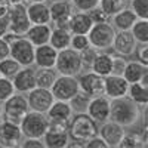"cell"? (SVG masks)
I'll use <instances>...</instances> for the list:
<instances>
[{
    "instance_id": "32",
    "label": "cell",
    "mask_w": 148,
    "mask_h": 148,
    "mask_svg": "<svg viewBox=\"0 0 148 148\" xmlns=\"http://www.w3.org/2000/svg\"><path fill=\"white\" fill-rule=\"evenodd\" d=\"M130 33L133 34L135 40L138 43H148V19L147 18H138L132 25Z\"/></svg>"
},
{
    "instance_id": "48",
    "label": "cell",
    "mask_w": 148,
    "mask_h": 148,
    "mask_svg": "<svg viewBox=\"0 0 148 148\" xmlns=\"http://www.w3.org/2000/svg\"><path fill=\"white\" fill-rule=\"evenodd\" d=\"M8 30H9V25H8V16H6V18H0V37H2Z\"/></svg>"
},
{
    "instance_id": "29",
    "label": "cell",
    "mask_w": 148,
    "mask_h": 148,
    "mask_svg": "<svg viewBox=\"0 0 148 148\" xmlns=\"http://www.w3.org/2000/svg\"><path fill=\"white\" fill-rule=\"evenodd\" d=\"M126 96L130 98V99L135 104H138L139 107H147V104H148V86H144L139 82L129 83Z\"/></svg>"
},
{
    "instance_id": "31",
    "label": "cell",
    "mask_w": 148,
    "mask_h": 148,
    "mask_svg": "<svg viewBox=\"0 0 148 148\" xmlns=\"http://www.w3.org/2000/svg\"><path fill=\"white\" fill-rule=\"evenodd\" d=\"M98 6H99V9L108 18H111L113 15H116L117 12L127 8L129 6V0H99Z\"/></svg>"
},
{
    "instance_id": "51",
    "label": "cell",
    "mask_w": 148,
    "mask_h": 148,
    "mask_svg": "<svg viewBox=\"0 0 148 148\" xmlns=\"http://www.w3.org/2000/svg\"><path fill=\"white\" fill-rule=\"evenodd\" d=\"M25 2L30 3V2H46V0H25Z\"/></svg>"
},
{
    "instance_id": "10",
    "label": "cell",
    "mask_w": 148,
    "mask_h": 148,
    "mask_svg": "<svg viewBox=\"0 0 148 148\" xmlns=\"http://www.w3.org/2000/svg\"><path fill=\"white\" fill-rule=\"evenodd\" d=\"M8 25L9 30L19 36H24L30 28L31 22L27 15V5L25 3H16L10 5L9 14H8Z\"/></svg>"
},
{
    "instance_id": "50",
    "label": "cell",
    "mask_w": 148,
    "mask_h": 148,
    "mask_svg": "<svg viewBox=\"0 0 148 148\" xmlns=\"http://www.w3.org/2000/svg\"><path fill=\"white\" fill-rule=\"evenodd\" d=\"M3 120V102L0 101V121Z\"/></svg>"
},
{
    "instance_id": "47",
    "label": "cell",
    "mask_w": 148,
    "mask_h": 148,
    "mask_svg": "<svg viewBox=\"0 0 148 148\" xmlns=\"http://www.w3.org/2000/svg\"><path fill=\"white\" fill-rule=\"evenodd\" d=\"M10 5L6 2V0H0V18H6L9 14Z\"/></svg>"
},
{
    "instance_id": "35",
    "label": "cell",
    "mask_w": 148,
    "mask_h": 148,
    "mask_svg": "<svg viewBox=\"0 0 148 148\" xmlns=\"http://www.w3.org/2000/svg\"><path fill=\"white\" fill-rule=\"evenodd\" d=\"M90 101V96H88L86 93H83L82 90L70 101V105L73 108V113H86V108Z\"/></svg>"
},
{
    "instance_id": "40",
    "label": "cell",
    "mask_w": 148,
    "mask_h": 148,
    "mask_svg": "<svg viewBox=\"0 0 148 148\" xmlns=\"http://www.w3.org/2000/svg\"><path fill=\"white\" fill-rule=\"evenodd\" d=\"M70 3L73 5V8L76 10L89 12V10H92L98 6L99 0H70Z\"/></svg>"
},
{
    "instance_id": "33",
    "label": "cell",
    "mask_w": 148,
    "mask_h": 148,
    "mask_svg": "<svg viewBox=\"0 0 148 148\" xmlns=\"http://www.w3.org/2000/svg\"><path fill=\"white\" fill-rule=\"evenodd\" d=\"M21 67H22V65H21L19 62H16L14 58L8 56V58H5V59L0 61V76L12 80L15 74L21 70Z\"/></svg>"
},
{
    "instance_id": "19",
    "label": "cell",
    "mask_w": 148,
    "mask_h": 148,
    "mask_svg": "<svg viewBox=\"0 0 148 148\" xmlns=\"http://www.w3.org/2000/svg\"><path fill=\"white\" fill-rule=\"evenodd\" d=\"M110 102H111V99H108L105 95L90 98L88 108H86V113L96 123H104V121L110 120Z\"/></svg>"
},
{
    "instance_id": "37",
    "label": "cell",
    "mask_w": 148,
    "mask_h": 148,
    "mask_svg": "<svg viewBox=\"0 0 148 148\" xmlns=\"http://www.w3.org/2000/svg\"><path fill=\"white\" fill-rule=\"evenodd\" d=\"M14 93H15V88H14L12 80L0 76V101L5 102L8 98H10Z\"/></svg>"
},
{
    "instance_id": "44",
    "label": "cell",
    "mask_w": 148,
    "mask_h": 148,
    "mask_svg": "<svg viewBox=\"0 0 148 148\" xmlns=\"http://www.w3.org/2000/svg\"><path fill=\"white\" fill-rule=\"evenodd\" d=\"M84 148H108V147L99 135H96V136L90 138L88 142H84Z\"/></svg>"
},
{
    "instance_id": "45",
    "label": "cell",
    "mask_w": 148,
    "mask_h": 148,
    "mask_svg": "<svg viewBox=\"0 0 148 148\" xmlns=\"http://www.w3.org/2000/svg\"><path fill=\"white\" fill-rule=\"evenodd\" d=\"M89 15L92 16L93 22H104V21H108V19H110V18L104 14V12L99 9V6H96L95 9L89 10Z\"/></svg>"
},
{
    "instance_id": "21",
    "label": "cell",
    "mask_w": 148,
    "mask_h": 148,
    "mask_svg": "<svg viewBox=\"0 0 148 148\" xmlns=\"http://www.w3.org/2000/svg\"><path fill=\"white\" fill-rule=\"evenodd\" d=\"M56 55H58V51L55 47H52L49 43L36 46V49H34V65H36V68L55 67Z\"/></svg>"
},
{
    "instance_id": "2",
    "label": "cell",
    "mask_w": 148,
    "mask_h": 148,
    "mask_svg": "<svg viewBox=\"0 0 148 148\" xmlns=\"http://www.w3.org/2000/svg\"><path fill=\"white\" fill-rule=\"evenodd\" d=\"M98 129H99V123H96L88 113H74L67 126L70 141L80 142L83 144V147L84 142L96 136Z\"/></svg>"
},
{
    "instance_id": "23",
    "label": "cell",
    "mask_w": 148,
    "mask_h": 148,
    "mask_svg": "<svg viewBox=\"0 0 148 148\" xmlns=\"http://www.w3.org/2000/svg\"><path fill=\"white\" fill-rule=\"evenodd\" d=\"M27 15L31 24H51V12L46 2H30L27 5Z\"/></svg>"
},
{
    "instance_id": "7",
    "label": "cell",
    "mask_w": 148,
    "mask_h": 148,
    "mask_svg": "<svg viewBox=\"0 0 148 148\" xmlns=\"http://www.w3.org/2000/svg\"><path fill=\"white\" fill-rule=\"evenodd\" d=\"M51 92L55 99L58 101H67L70 102L74 96L80 92V86L77 76H65L59 74L53 84L51 86Z\"/></svg>"
},
{
    "instance_id": "4",
    "label": "cell",
    "mask_w": 148,
    "mask_h": 148,
    "mask_svg": "<svg viewBox=\"0 0 148 148\" xmlns=\"http://www.w3.org/2000/svg\"><path fill=\"white\" fill-rule=\"evenodd\" d=\"M114 34L116 30L111 25V22L104 21V22H95L88 33V37L90 46H93L96 51H108L113 45Z\"/></svg>"
},
{
    "instance_id": "24",
    "label": "cell",
    "mask_w": 148,
    "mask_h": 148,
    "mask_svg": "<svg viewBox=\"0 0 148 148\" xmlns=\"http://www.w3.org/2000/svg\"><path fill=\"white\" fill-rule=\"evenodd\" d=\"M51 31H52V24H31L30 28L27 30V33L24 36L34 46H40V45L49 43Z\"/></svg>"
},
{
    "instance_id": "6",
    "label": "cell",
    "mask_w": 148,
    "mask_h": 148,
    "mask_svg": "<svg viewBox=\"0 0 148 148\" xmlns=\"http://www.w3.org/2000/svg\"><path fill=\"white\" fill-rule=\"evenodd\" d=\"M28 111H30V107H28L25 95L15 92L10 98H8L3 102V120L19 125L21 120L24 119V116Z\"/></svg>"
},
{
    "instance_id": "34",
    "label": "cell",
    "mask_w": 148,
    "mask_h": 148,
    "mask_svg": "<svg viewBox=\"0 0 148 148\" xmlns=\"http://www.w3.org/2000/svg\"><path fill=\"white\" fill-rule=\"evenodd\" d=\"M120 148H139V147H145V139H142V136L136 132H125L123 136L120 139L119 144Z\"/></svg>"
},
{
    "instance_id": "8",
    "label": "cell",
    "mask_w": 148,
    "mask_h": 148,
    "mask_svg": "<svg viewBox=\"0 0 148 148\" xmlns=\"http://www.w3.org/2000/svg\"><path fill=\"white\" fill-rule=\"evenodd\" d=\"M34 49L36 46L25 36H19L9 45V56L14 58L22 67L34 65Z\"/></svg>"
},
{
    "instance_id": "38",
    "label": "cell",
    "mask_w": 148,
    "mask_h": 148,
    "mask_svg": "<svg viewBox=\"0 0 148 148\" xmlns=\"http://www.w3.org/2000/svg\"><path fill=\"white\" fill-rule=\"evenodd\" d=\"M138 18H147L148 19V0H130L129 6Z\"/></svg>"
},
{
    "instance_id": "11",
    "label": "cell",
    "mask_w": 148,
    "mask_h": 148,
    "mask_svg": "<svg viewBox=\"0 0 148 148\" xmlns=\"http://www.w3.org/2000/svg\"><path fill=\"white\" fill-rule=\"evenodd\" d=\"M25 98H27L30 110L39 111V113H45V114H46V111L49 110V107H51L53 104V101H55L51 89L39 88V86H36L34 89L27 92Z\"/></svg>"
},
{
    "instance_id": "13",
    "label": "cell",
    "mask_w": 148,
    "mask_h": 148,
    "mask_svg": "<svg viewBox=\"0 0 148 148\" xmlns=\"http://www.w3.org/2000/svg\"><path fill=\"white\" fill-rule=\"evenodd\" d=\"M73 108L70 102L67 101H58L55 99L53 104L46 111V117L51 125H59V126H68V121L73 117Z\"/></svg>"
},
{
    "instance_id": "43",
    "label": "cell",
    "mask_w": 148,
    "mask_h": 148,
    "mask_svg": "<svg viewBox=\"0 0 148 148\" xmlns=\"http://www.w3.org/2000/svg\"><path fill=\"white\" fill-rule=\"evenodd\" d=\"M19 147H22V148H46L42 138H22Z\"/></svg>"
},
{
    "instance_id": "12",
    "label": "cell",
    "mask_w": 148,
    "mask_h": 148,
    "mask_svg": "<svg viewBox=\"0 0 148 148\" xmlns=\"http://www.w3.org/2000/svg\"><path fill=\"white\" fill-rule=\"evenodd\" d=\"M49 12H51V24H53L55 27L68 28L74 8L70 0H52V3L49 5Z\"/></svg>"
},
{
    "instance_id": "30",
    "label": "cell",
    "mask_w": 148,
    "mask_h": 148,
    "mask_svg": "<svg viewBox=\"0 0 148 148\" xmlns=\"http://www.w3.org/2000/svg\"><path fill=\"white\" fill-rule=\"evenodd\" d=\"M59 76L55 67H47V68H36V84L39 88L51 89V86Z\"/></svg>"
},
{
    "instance_id": "41",
    "label": "cell",
    "mask_w": 148,
    "mask_h": 148,
    "mask_svg": "<svg viewBox=\"0 0 148 148\" xmlns=\"http://www.w3.org/2000/svg\"><path fill=\"white\" fill-rule=\"evenodd\" d=\"M127 61L125 59V56L113 53V67H111V74H117V76H121L123 70L126 67Z\"/></svg>"
},
{
    "instance_id": "3",
    "label": "cell",
    "mask_w": 148,
    "mask_h": 148,
    "mask_svg": "<svg viewBox=\"0 0 148 148\" xmlns=\"http://www.w3.org/2000/svg\"><path fill=\"white\" fill-rule=\"evenodd\" d=\"M49 126V120L45 113L30 110L19 123V127L24 138H43Z\"/></svg>"
},
{
    "instance_id": "39",
    "label": "cell",
    "mask_w": 148,
    "mask_h": 148,
    "mask_svg": "<svg viewBox=\"0 0 148 148\" xmlns=\"http://www.w3.org/2000/svg\"><path fill=\"white\" fill-rule=\"evenodd\" d=\"M79 53H80L82 64H83V71H84V70H90V65H92V62H93V58H95V55L98 53V51H96L93 46H89V47L83 49V51L79 52Z\"/></svg>"
},
{
    "instance_id": "25",
    "label": "cell",
    "mask_w": 148,
    "mask_h": 148,
    "mask_svg": "<svg viewBox=\"0 0 148 148\" xmlns=\"http://www.w3.org/2000/svg\"><path fill=\"white\" fill-rule=\"evenodd\" d=\"M136 19H138V16L135 15V12L127 6L123 10L117 12L116 15L111 16L110 22H111V25L114 27L116 31H121V30H130Z\"/></svg>"
},
{
    "instance_id": "42",
    "label": "cell",
    "mask_w": 148,
    "mask_h": 148,
    "mask_svg": "<svg viewBox=\"0 0 148 148\" xmlns=\"http://www.w3.org/2000/svg\"><path fill=\"white\" fill-rule=\"evenodd\" d=\"M133 53H136V61L144 65H148V43H138Z\"/></svg>"
},
{
    "instance_id": "36",
    "label": "cell",
    "mask_w": 148,
    "mask_h": 148,
    "mask_svg": "<svg viewBox=\"0 0 148 148\" xmlns=\"http://www.w3.org/2000/svg\"><path fill=\"white\" fill-rule=\"evenodd\" d=\"M90 42L88 34H71V42H70V47L74 49L77 52H82L83 49L89 47Z\"/></svg>"
},
{
    "instance_id": "15",
    "label": "cell",
    "mask_w": 148,
    "mask_h": 148,
    "mask_svg": "<svg viewBox=\"0 0 148 148\" xmlns=\"http://www.w3.org/2000/svg\"><path fill=\"white\" fill-rule=\"evenodd\" d=\"M136 45H138V42L135 40L130 30H121V31H116L111 49L114 51V53L127 58V56L133 55L135 49H136Z\"/></svg>"
},
{
    "instance_id": "9",
    "label": "cell",
    "mask_w": 148,
    "mask_h": 148,
    "mask_svg": "<svg viewBox=\"0 0 148 148\" xmlns=\"http://www.w3.org/2000/svg\"><path fill=\"white\" fill-rule=\"evenodd\" d=\"M79 86L80 90L83 93H86L90 98L95 96H101L104 95V89H105V77L99 76V74L93 73L92 70H86V73H80L79 74Z\"/></svg>"
},
{
    "instance_id": "16",
    "label": "cell",
    "mask_w": 148,
    "mask_h": 148,
    "mask_svg": "<svg viewBox=\"0 0 148 148\" xmlns=\"http://www.w3.org/2000/svg\"><path fill=\"white\" fill-rule=\"evenodd\" d=\"M43 142L46 148H65L68 141H70V135L65 126H59V125H51L43 135Z\"/></svg>"
},
{
    "instance_id": "28",
    "label": "cell",
    "mask_w": 148,
    "mask_h": 148,
    "mask_svg": "<svg viewBox=\"0 0 148 148\" xmlns=\"http://www.w3.org/2000/svg\"><path fill=\"white\" fill-rule=\"evenodd\" d=\"M71 42V31L65 27H52L51 37H49V45L55 47L56 51L70 47Z\"/></svg>"
},
{
    "instance_id": "27",
    "label": "cell",
    "mask_w": 148,
    "mask_h": 148,
    "mask_svg": "<svg viewBox=\"0 0 148 148\" xmlns=\"http://www.w3.org/2000/svg\"><path fill=\"white\" fill-rule=\"evenodd\" d=\"M147 74H148V65L141 64L136 59H132L126 62V67L123 70L121 76L126 79L127 83H136V82H141V79L147 76Z\"/></svg>"
},
{
    "instance_id": "20",
    "label": "cell",
    "mask_w": 148,
    "mask_h": 148,
    "mask_svg": "<svg viewBox=\"0 0 148 148\" xmlns=\"http://www.w3.org/2000/svg\"><path fill=\"white\" fill-rule=\"evenodd\" d=\"M129 83L123 76H117V74H108L105 76V89L104 95L108 99H116V98L126 96L127 93Z\"/></svg>"
},
{
    "instance_id": "17",
    "label": "cell",
    "mask_w": 148,
    "mask_h": 148,
    "mask_svg": "<svg viewBox=\"0 0 148 148\" xmlns=\"http://www.w3.org/2000/svg\"><path fill=\"white\" fill-rule=\"evenodd\" d=\"M123 133H125V127L120 126L119 123H116L113 120H107L104 123H99L98 135L105 141L108 148H117Z\"/></svg>"
},
{
    "instance_id": "14",
    "label": "cell",
    "mask_w": 148,
    "mask_h": 148,
    "mask_svg": "<svg viewBox=\"0 0 148 148\" xmlns=\"http://www.w3.org/2000/svg\"><path fill=\"white\" fill-rule=\"evenodd\" d=\"M22 138L24 136H22L19 125L8 121V120L0 121V147H3V148L19 147Z\"/></svg>"
},
{
    "instance_id": "1",
    "label": "cell",
    "mask_w": 148,
    "mask_h": 148,
    "mask_svg": "<svg viewBox=\"0 0 148 148\" xmlns=\"http://www.w3.org/2000/svg\"><path fill=\"white\" fill-rule=\"evenodd\" d=\"M141 119V107L130 98L121 96L111 99L110 102V120L119 123L123 127L135 126Z\"/></svg>"
},
{
    "instance_id": "22",
    "label": "cell",
    "mask_w": 148,
    "mask_h": 148,
    "mask_svg": "<svg viewBox=\"0 0 148 148\" xmlns=\"http://www.w3.org/2000/svg\"><path fill=\"white\" fill-rule=\"evenodd\" d=\"M93 19L89 15V12H73V15L70 18L68 22V30L71 31V34H88L89 30L93 25Z\"/></svg>"
},
{
    "instance_id": "18",
    "label": "cell",
    "mask_w": 148,
    "mask_h": 148,
    "mask_svg": "<svg viewBox=\"0 0 148 148\" xmlns=\"http://www.w3.org/2000/svg\"><path fill=\"white\" fill-rule=\"evenodd\" d=\"M12 83H14L15 92L24 93L30 92L31 89L36 88V68L34 65H28V67H21V70L14 76L12 79Z\"/></svg>"
},
{
    "instance_id": "49",
    "label": "cell",
    "mask_w": 148,
    "mask_h": 148,
    "mask_svg": "<svg viewBox=\"0 0 148 148\" xmlns=\"http://www.w3.org/2000/svg\"><path fill=\"white\" fill-rule=\"evenodd\" d=\"M9 5H16V3H24L25 0H6Z\"/></svg>"
},
{
    "instance_id": "5",
    "label": "cell",
    "mask_w": 148,
    "mask_h": 148,
    "mask_svg": "<svg viewBox=\"0 0 148 148\" xmlns=\"http://www.w3.org/2000/svg\"><path fill=\"white\" fill-rule=\"evenodd\" d=\"M55 68L59 74L65 76H79L83 71V64L80 59V53L71 47L58 51Z\"/></svg>"
},
{
    "instance_id": "46",
    "label": "cell",
    "mask_w": 148,
    "mask_h": 148,
    "mask_svg": "<svg viewBox=\"0 0 148 148\" xmlns=\"http://www.w3.org/2000/svg\"><path fill=\"white\" fill-rule=\"evenodd\" d=\"M8 56H9V43L3 37H0V61L8 58Z\"/></svg>"
},
{
    "instance_id": "26",
    "label": "cell",
    "mask_w": 148,
    "mask_h": 148,
    "mask_svg": "<svg viewBox=\"0 0 148 148\" xmlns=\"http://www.w3.org/2000/svg\"><path fill=\"white\" fill-rule=\"evenodd\" d=\"M111 67H113V53H108L107 51H98L90 65V70L105 77L108 74H111Z\"/></svg>"
}]
</instances>
